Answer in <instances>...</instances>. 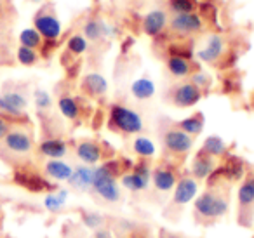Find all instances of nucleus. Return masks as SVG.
Returning a JSON list of instances; mask_svg holds the SVG:
<instances>
[{"label":"nucleus","instance_id":"1","mask_svg":"<svg viewBox=\"0 0 254 238\" xmlns=\"http://www.w3.org/2000/svg\"><path fill=\"white\" fill-rule=\"evenodd\" d=\"M230 210V200L225 191L216 186L207 188L193 200V214L200 223L209 224L225 217Z\"/></svg>","mask_w":254,"mask_h":238},{"label":"nucleus","instance_id":"2","mask_svg":"<svg viewBox=\"0 0 254 238\" xmlns=\"http://www.w3.org/2000/svg\"><path fill=\"white\" fill-rule=\"evenodd\" d=\"M108 127L122 136H138L145 129L143 117L134 108L122 103H113L108 108Z\"/></svg>","mask_w":254,"mask_h":238},{"label":"nucleus","instance_id":"3","mask_svg":"<svg viewBox=\"0 0 254 238\" xmlns=\"http://www.w3.org/2000/svg\"><path fill=\"white\" fill-rule=\"evenodd\" d=\"M205 28V21L198 12H185V14H171L167 30L178 39H188L202 33Z\"/></svg>","mask_w":254,"mask_h":238},{"label":"nucleus","instance_id":"4","mask_svg":"<svg viewBox=\"0 0 254 238\" xmlns=\"http://www.w3.org/2000/svg\"><path fill=\"white\" fill-rule=\"evenodd\" d=\"M152 182V167L148 165V162L139 158V162H136L132 165L131 171L124 172L120 176V184L122 188H126L131 193H141L146 191L150 188Z\"/></svg>","mask_w":254,"mask_h":238},{"label":"nucleus","instance_id":"5","mask_svg":"<svg viewBox=\"0 0 254 238\" xmlns=\"http://www.w3.org/2000/svg\"><path fill=\"white\" fill-rule=\"evenodd\" d=\"M33 28L40 33L46 42H58L63 35V25L60 18L54 14L49 5H44L35 16H33Z\"/></svg>","mask_w":254,"mask_h":238},{"label":"nucleus","instance_id":"6","mask_svg":"<svg viewBox=\"0 0 254 238\" xmlns=\"http://www.w3.org/2000/svg\"><path fill=\"white\" fill-rule=\"evenodd\" d=\"M226 54V42L219 33L211 32L204 39V46L195 51V58L204 64H218Z\"/></svg>","mask_w":254,"mask_h":238},{"label":"nucleus","instance_id":"7","mask_svg":"<svg viewBox=\"0 0 254 238\" xmlns=\"http://www.w3.org/2000/svg\"><path fill=\"white\" fill-rule=\"evenodd\" d=\"M162 144L164 150L173 157H185L191 151L195 141L191 136H188L187 132H183L178 127H171L164 132L162 136Z\"/></svg>","mask_w":254,"mask_h":238},{"label":"nucleus","instance_id":"8","mask_svg":"<svg viewBox=\"0 0 254 238\" xmlns=\"http://www.w3.org/2000/svg\"><path fill=\"white\" fill-rule=\"evenodd\" d=\"M237 205H239V224L244 228H253L254 224V191L247 179L244 178L237 188Z\"/></svg>","mask_w":254,"mask_h":238},{"label":"nucleus","instance_id":"9","mask_svg":"<svg viewBox=\"0 0 254 238\" xmlns=\"http://www.w3.org/2000/svg\"><path fill=\"white\" fill-rule=\"evenodd\" d=\"M167 25H169V14L166 9H150L141 18V32L150 39L159 40L166 33Z\"/></svg>","mask_w":254,"mask_h":238},{"label":"nucleus","instance_id":"10","mask_svg":"<svg viewBox=\"0 0 254 238\" xmlns=\"http://www.w3.org/2000/svg\"><path fill=\"white\" fill-rule=\"evenodd\" d=\"M202 96H204V92L190 80L180 82L171 89V103L176 108H191L197 103H200Z\"/></svg>","mask_w":254,"mask_h":238},{"label":"nucleus","instance_id":"11","mask_svg":"<svg viewBox=\"0 0 254 238\" xmlns=\"http://www.w3.org/2000/svg\"><path fill=\"white\" fill-rule=\"evenodd\" d=\"M198 181L193 178V176H183V178L178 179L176 186L173 189V198H171V203L174 207H185L188 203H191L198 195Z\"/></svg>","mask_w":254,"mask_h":238},{"label":"nucleus","instance_id":"12","mask_svg":"<svg viewBox=\"0 0 254 238\" xmlns=\"http://www.w3.org/2000/svg\"><path fill=\"white\" fill-rule=\"evenodd\" d=\"M28 106V99L21 91H5L0 96V115L21 119Z\"/></svg>","mask_w":254,"mask_h":238},{"label":"nucleus","instance_id":"13","mask_svg":"<svg viewBox=\"0 0 254 238\" xmlns=\"http://www.w3.org/2000/svg\"><path fill=\"white\" fill-rule=\"evenodd\" d=\"M2 141H4L5 150L14 155H28L33 150V139L26 130L11 129Z\"/></svg>","mask_w":254,"mask_h":238},{"label":"nucleus","instance_id":"14","mask_svg":"<svg viewBox=\"0 0 254 238\" xmlns=\"http://www.w3.org/2000/svg\"><path fill=\"white\" fill-rule=\"evenodd\" d=\"M14 182L21 186V188H26L28 191H33V193L53 191L54 189V184H51L46 178H42V176L37 174V172H30V171H16Z\"/></svg>","mask_w":254,"mask_h":238},{"label":"nucleus","instance_id":"15","mask_svg":"<svg viewBox=\"0 0 254 238\" xmlns=\"http://www.w3.org/2000/svg\"><path fill=\"white\" fill-rule=\"evenodd\" d=\"M178 179L180 178H178L176 171L169 165H157V167L152 169V184L160 193L173 191Z\"/></svg>","mask_w":254,"mask_h":238},{"label":"nucleus","instance_id":"16","mask_svg":"<svg viewBox=\"0 0 254 238\" xmlns=\"http://www.w3.org/2000/svg\"><path fill=\"white\" fill-rule=\"evenodd\" d=\"M221 165H218L219 169V174H221L223 181H228V182H237V181H242L246 178V164H244L242 158H239L237 155H226L223 157Z\"/></svg>","mask_w":254,"mask_h":238},{"label":"nucleus","instance_id":"17","mask_svg":"<svg viewBox=\"0 0 254 238\" xmlns=\"http://www.w3.org/2000/svg\"><path fill=\"white\" fill-rule=\"evenodd\" d=\"M80 91L87 98H103L108 92V80L98 71H89L82 77Z\"/></svg>","mask_w":254,"mask_h":238},{"label":"nucleus","instance_id":"18","mask_svg":"<svg viewBox=\"0 0 254 238\" xmlns=\"http://www.w3.org/2000/svg\"><path fill=\"white\" fill-rule=\"evenodd\" d=\"M75 155L84 165H98L103 160V148L98 141L94 139H84L77 143L75 146Z\"/></svg>","mask_w":254,"mask_h":238},{"label":"nucleus","instance_id":"19","mask_svg":"<svg viewBox=\"0 0 254 238\" xmlns=\"http://www.w3.org/2000/svg\"><path fill=\"white\" fill-rule=\"evenodd\" d=\"M94 172H96V167L82 164L73 169V172H71L70 179H68L66 182L75 191H91L92 182H94Z\"/></svg>","mask_w":254,"mask_h":238},{"label":"nucleus","instance_id":"20","mask_svg":"<svg viewBox=\"0 0 254 238\" xmlns=\"http://www.w3.org/2000/svg\"><path fill=\"white\" fill-rule=\"evenodd\" d=\"M39 153L46 157L47 160L64 158L68 155V143L61 137H46V139L40 141Z\"/></svg>","mask_w":254,"mask_h":238},{"label":"nucleus","instance_id":"21","mask_svg":"<svg viewBox=\"0 0 254 238\" xmlns=\"http://www.w3.org/2000/svg\"><path fill=\"white\" fill-rule=\"evenodd\" d=\"M214 169H216V158L198 151L193 157V160H191L190 171H191V176H193L197 181H205V179L214 172Z\"/></svg>","mask_w":254,"mask_h":238},{"label":"nucleus","instance_id":"22","mask_svg":"<svg viewBox=\"0 0 254 238\" xmlns=\"http://www.w3.org/2000/svg\"><path fill=\"white\" fill-rule=\"evenodd\" d=\"M44 172L49 179L56 182H66L70 179L73 167L68 162H64L63 158H54V160H47L44 165Z\"/></svg>","mask_w":254,"mask_h":238},{"label":"nucleus","instance_id":"23","mask_svg":"<svg viewBox=\"0 0 254 238\" xmlns=\"http://www.w3.org/2000/svg\"><path fill=\"white\" fill-rule=\"evenodd\" d=\"M166 68L169 71L171 77L174 78H190V75L193 73V64L190 60H185L180 56H167L166 60Z\"/></svg>","mask_w":254,"mask_h":238},{"label":"nucleus","instance_id":"24","mask_svg":"<svg viewBox=\"0 0 254 238\" xmlns=\"http://www.w3.org/2000/svg\"><path fill=\"white\" fill-rule=\"evenodd\" d=\"M131 96L138 101H148L155 96L157 92V87H155V82L152 80L150 77H139L136 80H132L131 87Z\"/></svg>","mask_w":254,"mask_h":238},{"label":"nucleus","instance_id":"25","mask_svg":"<svg viewBox=\"0 0 254 238\" xmlns=\"http://www.w3.org/2000/svg\"><path fill=\"white\" fill-rule=\"evenodd\" d=\"M58 110H60V113L64 119L71 120V122L78 120L82 115L80 103H78L77 98H73V96H70V94H63L58 98Z\"/></svg>","mask_w":254,"mask_h":238},{"label":"nucleus","instance_id":"26","mask_svg":"<svg viewBox=\"0 0 254 238\" xmlns=\"http://www.w3.org/2000/svg\"><path fill=\"white\" fill-rule=\"evenodd\" d=\"M200 151L212 158H223L228 155V144L225 143V139H223L221 136L212 134V136H207L204 139Z\"/></svg>","mask_w":254,"mask_h":238},{"label":"nucleus","instance_id":"27","mask_svg":"<svg viewBox=\"0 0 254 238\" xmlns=\"http://www.w3.org/2000/svg\"><path fill=\"white\" fill-rule=\"evenodd\" d=\"M103 21L101 18H87L82 25V35L85 37L87 42L99 44L105 40V33H103Z\"/></svg>","mask_w":254,"mask_h":238},{"label":"nucleus","instance_id":"28","mask_svg":"<svg viewBox=\"0 0 254 238\" xmlns=\"http://www.w3.org/2000/svg\"><path fill=\"white\" fill-rule=\"evenodd\" d=\"M132 151H134V155H138L139 158H143V160H150V158H153L157 155V146L150 137L138 134V136L132 139Z\"/></svg>","mask_w":254,"mask_h":238},{"label":"nucleus","instance_id":"29","mask_svg":"<svg viewBox=\"0 0 254 238\" xmlns=\"http://www.w3.org/2000/svg\"><path fill=\"white\" fill-rule=\"evenodd\" d=\"M204 123H205L204 115H202V113H193V115L180 120L176 127L183 130V132H187L188 136L195 137V136H198V134H202V130H204Z\"/></svg>","mask_w":254,"mask_h":238},{"label":"nucleus","instance_id":"30","mask_svg":"<svg viewBox=\"0 0 254 238\" xmlns=\"http://www.w3.org/2000/svg\"><path fill=\"white\" fill-rule=\"evenodd\" d=\"M68 202V189H53V191H47L46 198H44V207H46L49 212H60Z\"/></svg>","mask_w":254,"mask_h":238},{"label":"nucleus","instance_id":"31","mask_svg":"<svg viewBox=\"0 0 254 238\" xmlns=\"http://www.w3.org/2000/svg\"><path fill=\"white\" fill-rule=\"evenodd\" d=\"M64 47H66V54H70V56H73V58H78L87 53L89 42L85 40V37L82 35V33H73V35L68 37Z\"/></svg>","mask_w":254,"mask_h":238},{"label":"nucleus","instance_id":"32","mask_svg":"<svg viewBox=\"0 0 254 238\" xmlns=\"http://www.w3.org/2000/svg\"><path fill=\"white\" fill-rule=\"evenodd\" d=\"M200 0H167V12L171 14H185V12H197Z\"/></svg>","mask_w":254,"mask_h":238},{"label":"nucleus","instance_id":"33","mask_svg":"<svg viewBox=\"0 0 254 238\" xmlns=\"http://www.w3.org/2000/svg\"><path fill=\"white\" fill-rule=\"evenodd\" d=\"M19 40V46H25V47H30V49H37L39 51L44 44V39L40 37V33L37 32L35 28H25L21 30L18 37Z\"/></svg>","mask_w":254,"mask_h":238},{"label":"nucleus","instance_id":"34","mask_svg":"<svg viewBox=\"0 0 254 238\" xmlns=\"http://www.w3.org/2000/svg\"><path fill=\"white\" fill-rule=\"evenodd\" d=\"M16 60H18V63L23 64V66H35L40 60V54L37 49L19 46L18 51H16Z\"/></svg>","mask_w":254,"mask_h":238},{"label":"nucleus","instance_id":"35","mask_svg":"<svg viewBox=\"0 0 254 238\" xmlns=\"http://www.w3.org/2000/svg\"><path fill=\"white\" fill-rule=\"evenodd\" d=\"M197 12L205 23H216L218 21V5L214 2H198Z\"/></svg>","mask_w":254,"mask_h":238},{"label":"nucleus","instance_id":"36","mask_svg":"<svg viewBox=\"0 0 254 238\" xmlns=\"http://www.w3.org/2000/svg\"><path fill=\"white\" fill-rule=\"evenodd\" d=\"M80 219H82V224H84L85 228L94 230V231L98 230V228H103V224H105V217H103L99 212H92V210H85V212H82Z\"/></svg>","mask_w":254,"mask_h":238},{"label":"nucleus","instance_id":"37","mask_svg":"<svg viewBox=\"0 0 254 238\" xmlns=\"http://www.w3.org/2000/svg\"><path fill=\"white\" fill-rule=\"evenodd\" d=\"M33 103H35L39 112H47L53 106V98L46 89H35L33 91Z\"/></svg>","mask_w":254,"mask_h":238},{"label":"nucleus","instance_id":"38","mask_svg":"<svg viewBox=\"0 0 254 238\" xmlns=\"http://www.w3.org/2000/svg\"><path fill=\"white\" fill-rule=\"evenodd\" d=\"M167 54L169 56H180L185 58V60H193L195 58V51L191 47H188L185 42H176V44H169L167 47Z\"/></svg>","mask_w":254,"mask_h":238},{"label":"nucleus","instance_id":"39","mask_svg":"<svg viewBox=\"0 0 254 238\" xmlns=\"http://www.w3.org/2000/svg\"><path fill=\"white\" fill-rule=\"evenodd\" d=\"M190 82H191V84H195L202 92H204V91H209V89H211L212 77L209 73H205V71L197 70V71H193V73L190 75Z\"/></svg>","mask_w":254,"mask_h":238},{"label":"nucleus","instance_id":"40","mask_svg":"<svg viewBox=\"0 0 254 238\" xmlns=\"http://www.w3.org/2000/svg\"><path fill=\"white\" fill-rule=\"evenodd\" d=\"M9 130H11V123H9V120L5 119V117L0 115V141L7 136Z\"/></svg>","mask_w":254,"mask_h":238},{"label":"nucleus","instance_id":"41","mask_svg":"<svg viewBox=\"0 0 254 238\" xmlns=\"http://www.w3.org/2000/svg\"><path fill=\"white\" fill-rule=\"evenodd\" d=\"M94 238H112V233H110V231L103 226V228H98V230H96Z\"/></svg>","mask_w":254,"mask_h":238},{"label":"nucleus","instance_id":"42","mask_svg":"<svg viewBox=\"0 0 254 238\" xmlns=\"http://www.w3.org/2000/svg\"><path fill=\"white\" fill-rule=\"evenodd\" d=\"M246 179H247V182H249L251 188H253V191H254V172H249V174H246Z\"/></svg>","mask_w":254,"mask_h":238},{"label":"nucleus","instance_id":"43","mask_svg":"<svg viewBox=\"0 0 254 238\" xmlns=\"http://www.w3.org/2000/svg\"><path fill=\"white\" fill-rule=\"evenodd\" d=\"M30 2H33V4H44L46 0H30Z\"/></svg>","mask_w":254,"mask_h":238},{"label":"nucleus","instance_id":"44","mask_svg":"<svg viewBox=\"0 0 254 238\" xmlns=\"http://www.w3.org/2000/svg\"><path fill=\"white\" fill-rule=\"evenodd\" d=\"M200 2H216V0H200Z\"/></svg>","mask_w":254,"mask_h":238},{"label":"nucleus","instance_id":"45","mask_svg":"<svg viewBox=\"0 0 254 238\" xmlns=\"http://www.w3.org/2000/svg\"><path fill=\"white\" fill-rule=\"evenodd\" d=\"M167 238H178V237H167Z\"/></svg>","mask_w":254,"mask_h":238},{"label":"nucleus","instance_id":"46","mask_svg":"<svg viewBox=\"0 0 254 238\" xmlns=\"http://www.w3.org/2000/svg\"><path fill=\"white\" fill-rule=\"evenodd\" d=\"M131 238H138V237H131Z\"/></svg>","mask_w":254,"mask_h":238}]
</instances>
